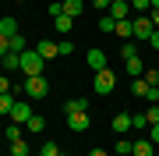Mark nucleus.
<instances>
[{
    "instance_id": "nucleus-30",
    "label": "nucleus",
    "mask_w": 159,
    "mask_h": 156,
    "mask_svg": "<svg viewBox=\"0 0 159 156\" xmlns=\"http://www.w3.org/2000/svg\"><path fill=\"white\" fill-rule=\"evenodd\" d=\"M64 14V4H60V0H53V4H50V18H60Z\"/></svg>"
},
{
    "instance_id": "nucleus-25",
    "label": "nucleus",
    "mask_w": 159,
    "mask_h": 156,
    "mask_svg": "<svg viewBox=\"0 0 159 156\" xmlns=\"http://www.w3.org/2000/svg\"><path fill=\"white\" fill-rule=\"evenodd\" d=\"M99 29H102V32H113V29H117V21H113L110 14H102V18H99Z\"/></svg>"
},
{
    "instance_id": "nucleus-20",
    "label": "nucleus",
    "mask_w": 159,
    "mask_h": 156,
    "mask_svg": "<svg viewBox=\"0 0 159 156\" xmlns=\"http://www.w3.org/2000/svg\"><path fill=\"white\" fill-rule=\"evenodd\" d=\"M60 153H64V149H60L57 142H50V139H46V142H43V149H39V156H60Z\"/></svg>"
},
{
    "instance_id": "nucleus-24",
    "label": "nucleus",
    "mask_w": 159,
    "mask_h": 156,
    "mask_svg": "<svg viewBox=\"0 0 159 156\" xmlns=\"http://www.w3.org/2000/svg\"><path fill=\"white\" fill-rule=\"evenodd\" d=\"M25 128H29V131H43V128H46V121H43V117H39V114H32V121H29V124H25Z\"/></svg>"
},
{
    "instance_id": "nucleus-4",
    "label": "nucleus",
    "mask_w": 159,
    "mask_h": 156,
    "mask_svg": "<svg viewBox=\"0 0 159 156\" xmlns=\"http://www.w3.org/2000/svg\"><path fill=\"white\" fill-rule=\"evenodd\" d=\"M67 128H71L74 135L89 131V128H92V117H89V110H74V114H67Z\"/></svg>"
},
{
    "instance_id": "nucleus-44",
    "label": "nucleus",
    "mask_w": 159,
    "mask_h": 156,
    "mask_svg": "<svg viewBox=\"0 0 159 156\" xmlns=\"http://www.w3.org/2000/svg\"><path fill=\"white\" fill-rule=\"evenodd\" d=\"M113 4H117V0H113Z\"/></svg>"
},
{
    "instance_id": "nucleus-29",
    "label": "nucleus",
    "mask_w": 159,
    "mask_h": 156,
    "mask_svg": "<svg viewBox=\"0 0 159 156\" xmlns=\"http://www.w3.org/2000/svg\"><path fill=\"white\" fill-rule=\"evenodd\" d=\"M152 7V0H131V11H148Z\"/></svg>"
},
{
    "instance_id": "nucleus-38",
    "label": "nucleus",
    "mask_w": 159,
    "mask_h": 156,
    "mask_svg": "<svg viewBox=\"0 0 159 156\" xmlns=\"http://www.w3.org/2000/svg\"><path fill=\"white\" fill-rule=\"evenodd\" d=\"M148 21H152V29H159V7H152V14H148Z\"/></svg>"
},
{
    "instance_id": "nucleus-31",
    "label": "nucleus",
    "mask_w": 159,
    "mask_h": 156,
    "mask_svg": "<svg viewBox=\"0 0 159 156\" xmlns=\"http://www.w3.org/2000/svg\"><path fill=\"white\" fill-rule=\"evenodd\" d=\"M148 103H159V85H148V92H145Z\"/></svg>"
},
{
    "instance_id": "nucleus-19",
    "label": "nucleus",
    "mask_w": 159,
    "mask_h": 156,
    "mask_svg": "<svg viewBox=\"0 0 159 156\" xmlns=\"http://www.w3.org/2000/svg\"><path fill=\"white\" fill-rule=\"evenodd\" d=\"M131 128H138V131H148V117H145V110H142V114H131Z\"/></svg>"
},
{
    "instance_id": "nucleus-16",
    "label": "nucleus",
    "mask_w": 159,
    "mask_h": 156,
    "mask_svg": "<svg viewBox=\"0 0 159 156\" xmlns=\"http://www.w3.org/2000/svg\"><path fill=\"white\" fill-rule=\"evenodd\" d=\"M14 103H18V96L14 92H4V96H0V114H11Z\"/></svg>"
},
{
    "instance_id": "nucleus-41",
    "label": "nucleus",
    "mask_w": 159,
    "mask_h": 156,
    "mask_svg": "<svg viewBox=\"0 0 159 156\" xmlns=\"http://www.w3.org/2000/svg\"><path fill=\"white\" fill-rule=\"evenodd\" d=\"M152 7H159V0H152Z\"/></svg>"
},
{
    "instance_id": "nucleus-32",
    "label": "nucleus",
    "mask_w": 159,
    "mask_h": 156,
    "mask_svg": "<svg viewBox=\"0 0 159 156\" xmlns=\"http://www.w3.org/2000/svg\"><path fill=\"white\" fill-rule=\"evenodd\" d=\"M148 142L159 145V124H148Z\"/></svg>"
},
{
    "instance_id": "nucleus-9",
    "label": "nucleus",
    "mask_w": 159,
    "mask_h": 156,
    "mask_svg": "<svg viewBox=\"0 0 159 156\" xmlns=\"http://www.w3.org/2000/svg\"><path fill=\"white\" fill-rule=\"evenodd\" d=\"M35 50H39V57H43V60H53V57H60V46H57V43H50V39H43Z\"/></svg>"
},
{
    "instance_id": "nucleus-12",
    "label": "nucleus",
    "mask_w": 159,
    "mask_h": 156,
    "mask_svg": "<svg viewBox=\"0 0 159 156\" xmlns=\"http://www.w3.org/2000/svg\"><path fill=\"white\" fill-rule=\"evenodd\" d=\"M113 32L120 35V39H134V21H131V18H127V21H117Z\"/></svg>"
},
{
    "instance_id": "nucleus-42",
    "label": "nucleus",
    "mask_w": 159,
    "mask_h": 156,
    "mask_svg": "<svg viewBox=\"0 0 159 156\" xmlns=\"http://www.w3.org/2000/svg\"><path fill=\"white\" fill-rule=\"evenodd\" d=\"M4 156H14V153H4Z\"/></svg>"
},
{
    "instance_id": "nucleus-33",
    "label": "nucleus",
    "mask_w": 159,
    "mask_h": 156,
    "mask_svg": "<svg viewBox=\"0 0 159 156\" xmlns=\"http://www.w3.org/2000/svg\"><path fill=\"white\" fill-rule=\"evenodd\" d=\"M4 92H14V85L7 82V75H0V96H4Z\"/></svg>"
},
{
    "instance_id": "nucleus-3",
    "label": "nucleus",
    "mask_w": 159,
    "mask_h": 156,
    "mask_svg": "<svg viewBox=\"0 0 159 156\" xmlns=\"http://www.w3.org/2000/svg\"><path fill=\"white\" fill-rule=\"evenodd\" d=\"M113 85H117V75H113L110 68L96 71V78H92V89H96L99 96H110V92H113Z\"/></svg>"
},
{
    "instance_id": "nucleus-22",
    "label": "nucleus",
    "mask_w": 159,
    "mask_h": 156,
    "mask_svg": "<svg viewBox=\"0 0 159 156\" xmlns=\"http://www.w3.org/2000/svg\"><path fill=\"white\" fill-rule=\"evenodd\" d=\"M11 153L14 156H29V142H25V139H14L11 142Z\"/></svg>"
},
{
    "instance_id": "nucleus-8",
    "label": "nucleus",
    "mask_w": 159,
    "mask_h": 156,
    "mask_svg": "<svg viewBox=\"0 0 159 156\" xmlns=\"http://www.w3.org/2000/svg\"><path fill=\"white\" fill-rule=\"evenodd\" d=\"M131 156H156V145L148 139H134L131 142Z\"/></svg>"
},
{
    "instance_id": "nucleus-17",
    "label": "nucleus",
    "mask_w": 159,
    "mask_h": 156,
    "mask_svg": "<svg viewBox=\"0 0 159 156\" xmlns=\"http://www.w3.org/2000/svg\"><path fill=\"white\" fill-rule=\"evenodd\" d=\"M53 25H57V32H64V35H67V32L74 29V18H67V14H60V18H53Z\"/></svg>"
},
{
    "instance_id": "nucleus-1",
    "label": "nucleus",
    "mask_w": 159,
    "mask_h": 156,
    "mask_svg": "<svg viewBox=\"0 0 159 156\" xmlns=\"http://www.w3.org/2000/svg\"><path fill=\"white\" fill-rule=\"evenodd\" d=\"M25 96L29 99H46V92H50V82H46V75H32V78H25Z\"/></svg>"
},
{
    "instance_id": "nucleus-37",
    "label": "nucleus",
    "mask_w": 159,
    "mask_h": 156,
    "mask_svg": "<svg viewBox=\"0 0 159 156\" xmlns=\"http://www.w3.org/2000/svg\"><path fill=\"white\" fill-rule=\"evenodd\" d=\"M11 53V43H7V35H0V57H7Z\"/></svg>"
},
{
    "instance_id": "nucleus-21",
    "label": "nucleus",
    "mask_w": 159,
    "mask_h": 156,
    "mask_svg": "<svg viewBox=\"0 0 159 156\" xmlns=\"http://www.w3.org/2000/svg\"><path fill=\"white\" fill-rule=\"evenodd\" d=\"M7 43H11V53H25V35H21V32H18V35H11Z\"/></svg>"
},
{
    "instance_id": "nucleus-28",
    "label": "nucleus",
    "mask_w": 159,
    "mask_h": 156,
    "mask_svg": "<svg viewBox=\"0 0 159 156\" xmlns=\"http://www.w3.org/2000/svg\"><path fill=\"white\" fill-rule=\"evenodd\" d=\"M117 156H131V142H127V139L117 142Z\"/></svg>"
},
{
    "instance_id": "nucleus-35",
    "label": "nucleus",
    "mask_w": 159,
    "mask_h": 156,
    "mask_svg": "<svg viewBox=\"0 0 159 156\" xmlns=\"http://www.w3.org/2000/svg\"><path fill=\"white\" fill-rule=\"evenodd\" d=\"M57 46H60V53H74V43H71V39H60Z\"/></svg>"
},
{
    "instance_id": "nucleus-43",
    "label": "nucleus",
    "mask_w": 159,
    "mask_h": 156,
    "mask_svg": "<svg viewBox=\"0 0 159 156\" xmlns=\"http://www.w3.org/2000/svg\"><path fill=\"white\" fill-rule=\"evenodd\" d=\"M60 156H67V153H60Z\"/></svg>"
},
{
    "instance_id": "nucleus-11",
    "label": "nucleus",
    "mask_w": 159,
    "mask_h": 156,
    "mask_svg": "<svg viewBox=\"0 0 159 156\" xmlns=\"http://www.w3.org/2000/svg\"><path fill=\"white\" fill-rule=\"evenodd\" d=\"M4 64V71H21V53H7V57H0Z\"/></svg>"
},
{
    "instance_id": "nucleus-13",
    "label": "nucleus",
    "mask_w": 159,
    "mask_h": 156,
    "mask_svg": "<svg viewBox=\"0 0 159 156\" xmlns=\"http://www.w3.org/2000/svg\"><path fill=\"white\" fill-rule=\"evenodd\" d=\"M113 131H117V135L131 131V114H117V117H113Z\"/></svg>"
},
{
    "instance_id": "nucleus-2",
    "label": "nucleus",
    "mask_w": 159,
    "mask_h": 156,
    "mask_svg": "<svg viewBox=\"0 0 159 156\" xmlns=\"http://www.w3.org/2000/svg\"><path fill=\"white\" fill-rule=\"evenodd\" d=\"M43 57H39V50H25L21 53V75L25 78H32V75H43Z\"/></svg>"
},
{
    "instance_id": "nucleus-40",
    "label": "nucleus",
    "mask_w": 159,
    "mask_h": 156,
    "mask_svg": "<svg viewBox=\"0 0 159 156\" xmlns=\"http://www.w3.org/2000/svg\"><path fill=\"white\" fill-rule=\"evenodd\" d=\"M89 156H106V153H102V149H92V153H89Z\"/></svg>"
},
{
    "instance_id": "nucleus-26",
    "label": "nucleus",
    "mask_w": 159,
    "mask_h": 156,
    "mask_svg": "<svg viewBox=\"0 0 159 156\" xmlns=\"http://www.w3.org/2000/svg\"><path fill=\"white\" fill-rule=\"evenodd\" d=\"M145 117H148V124H159V103H152L145 110Z\"/></svg>"
},
{
    "instance_id": "nucleus-27",
    "label": "nucleus",
    "mask_w": 159,
    "mask_h": 156,
    "mask_svg": "<svg viewBox=\"0 0 159 156\" xmlns=\"http://www.w3.org/2000/svg\"><path fill=\"white\" fill-rule=\"evenodd\" d=\"M4 135H7V142H14V139H21V124H11V128H7Z\"/></svg>"
},
{
    "instance_id": "nucleus-6",
    "label": "nucleus",
    "mask_w": 159,
    "mask_h": 156,
    "mask_svg": "<svg viewBox=\"0 0 159 156\" xmlns=\"http://www.w3.org/2000/svg\"><path fill=\"white\" fill-rule=\"evenodd\" d=\"M113 21H127L131 18V0H117V4H110V11H106Z\"/></svg>"
},
{
    "instance_id": "nucleus-5",
    "label": "nucleus",
    "mask_w": 159,
    "mask_h": 156,
    "mask_svg": "<svg viewBox=\"0 0 159 156\" xmlns=\"http://www.w3.org/2000/svg\"><path fill=\"white\" fill-rule=\"evenodd\" d=\"M134 21V43H145V39H152V21H148V14H138V18H131Z\"/></svg>"
},
{
    "instance_id": "nucleus-18",
    "label": "nucleus",
    "mask_w": 159,
    "mask_h": 156,
    "mask_svg": "<svg viewBox=\"0 0 159 156\" xmlns=\"http://www.w3.org/2000/svg\"><path fill=\"white\" fill-rule=\"evenodd\" d=\"M131 92L145 99V92H148V82H145V78H131Z\"/></svg>"
},
{
    "instance_id": "nucleus-7",
    "label": "nucleus",
    "mask_w": 159,
    "mask_h": 156,
    "mask_svg": "<svg viewBox=\"0 0 159 156\" xmlns=\"http://www.w3.org/2000/svg\"><path fill=\"white\" fill-rule=\"evenodd\" d=\"M7 117H11L14 124H29V121H32V106H29V103H14V110H11Z\"/></svg>"
},
{
    "instance_id": "nucleus-14",
    "label": "nucleus",
    "mask_w": 159,
    "mask_h": 156,
    "mask_svg": "<svg viewBox=\"0 0 159 156\" xmlns=\"http://www.w3.org/2000/svg\"><path fill=\"white\" fill-rule=\"evenodd\" d=\"M81 11H85V4H81V0H64V14H67V18H78Z\"/></svg>"
},
{
    "instance_id": "nucleus-15",
    "label": "nucleus",
    "mask_w": 159,
    "mask_h": 156,
    "mask_svg": "<svg viewBox=\"0 0 159 156\" xmlns=\"http://www.w3.org/2000/svg\"><path fill=\"white\" fill-rule=\"evenodd\" d=\"M0 35H7V39L18 35V21H14V18H0Z\"/></svg>"
},
{
    "instance_id": "nucleus-39",
    "label": "nucleus",
    "mask_w": 159,
    "mask_h": 156,
    "mask_svg": "<svg viewBox=\"0 0 159 156\" xmlns=\"http://www.w3.org/2000/svg\"><path fill=\"white\" fill-rule=\"evenodd\" d=\"M148 43H152V50H159V29L152 32V39H148Z\"/></svg>"
},
{
    "instance_id": "nucleus-23",
    "label": "nucleus",
    "mask_w": 159,
    "mask_h": 156,
    "mask_svg": "<svg viewBox=\"0 0 159 156\" xmlns=\"http://www.w3.org/2000/svg\"><path fill=\"white\" fill-rule=\"evenodd\" d=\"M67 114H74V110H89V99H67Z\"/></svg>"
},
{
    "instance_id": "nucleus-10",
    "label": "nucleus",
    "mask_w": 159,
    "mask_h": 156,
    "mask_svg": "<svg viewBox=\"0 0 159 156\" xmlns=\"http://www.w3.org/2000/svg\"><path fill=\"white\" fill-rule=\"evenodd\" d=\"M89 68L92 71H102V68H106V50H89Z\"/></svg>"
},
{
    "instance_id": "nucleus-36",
    "label": "nucleus",
    "mask_w": 159,
    "mask_h": 156,
    "mask_svg": "<svg viewBox=\"0 0 159 156\" xmlns=\"http://www.w3.org/2000/svg\"><path fill=\"white\" fill-rule=\"evenodd\" d=\"M110 4H113V0H92V7H96V11H110Z\"/></svg>"
},
{
    "instance_id": "nucleus-34",
    "label": "nucleus",
    "mask_w": 159,
    "mask_h": 156,
    "mask_svg": "<svg viewBox=\"0 0 159 156\" xmlns=\"http://www.w3.org/2000/svg\"><path fill=\"white\" fill-rule=\"evenodd\" d=\"M145 82H148V85H159V71H145V75H142Z\"/></svg>"
}]
</instances>
